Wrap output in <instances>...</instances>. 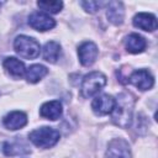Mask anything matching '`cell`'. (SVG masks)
<instances>
[{
    "label": "cell",
    "mask_w": 158,
    "mask_h": 158,
    "mask_svg": "<svg viewBox=\"0 0 158 158\" xmlns=\"http://www.w3.org/2000/svg\"><path fill=\"white\" fill-rule=\"evenodd\" d=\"M133 106H135V98L130 93L118 94L117 99L115 100L114 110L111 112L112 114L111 118L114 123L122 128H127L132 121Z\"/></svg>",
    "instance_id": "6da1fadb"
},
{
    "label": "cell",
    "mask_w": 158,
    "mask_h": 158,
    "mask_svg": "<svg viewBox=\"0 0 158 158\" xmlns=\"http://www.w3.org/2000/svg\"><path fill=\"white\" fill-rule=\"evenodd\" d=\"M30 141L40 148H49L59 141V132L53 127H41L28 135Z\"/></svg>",
    "instance_id": "7a4b0ae2"
},
{
    "label": "cell",
    "mask_w": 158,
    "mask_h": 158,
    "mask_svg": "<svg viewBox=\"0 0 158 158\" xmlns=\"http://www.w3.org/2000/svg\"><path fill=\"white\" fill-rule=\"evenodd\" d=\"M106 85V77L101 72H91L86 74L81 81L80 91L84 98H91L96 95Z\"/></svg>",
    "instance_id": "3957f363"
},
{
    "label": "cell",
    "mask_w": 158,
    "mask_h": 158,
    "mask_svg": "<svg viewBox=\"0 0 158 158\" xmlns=\"http://www.w3.org/2000/svg\"><path fill=\"white\" fill-rule=\"evenodd\" d=\"M14 47H15V51L17 54H20L21 57L27 58V59H32V58L38 57L40 51H41L40 43L35 38L25 36V35L17 36L15 38Z\"/></svg>",
    "instance_id": "277c9868"
},
{
    "label": "cell",
    "mask_w": 158,
    "mask_h": 158,
    "mask_svg": "<svg viewBox=\"0 0 158 158\" xmlns=\"http://www.w3.org/2000/svg\"><path fill=\"white\" fill-rule=\"evenodd\" d=\"M28 25L37 31H48L56 26V21L46 12L35 11L28 16Z\"/></svg>",
    "instance_id": "5b68a950"
},
{
    "label": "cell",
    "mask_w": 158,
    "mask_h": 158,
    "mask_svg": "<svg viewBox=\"0 0 158 158\" xmlns=\"http://www.w3.org/2000/svg\"><path fill=\"white\" fill-rule=\"evenodd\" d=\"M105 158H131L128 143L122 138L112 139L107 146Z\"/></svg>",
    "instance_id": "8992f818"
},
{
    "label": "cell",
    "mask_w": 158,
    "mask_h": 158,
    "mask_svg": "<svg viewBox=\"0 0 158 158\" xmlns=\"http://www.w3.org/2000/svg\"><path fill=\"white\" fill-rule=\"evenodd\" d=\"M128 81L139 90H149L154 84L153 75L146 69H138L132 72Z\"/></svg>",
    "instance_id": "52a82bcc"
},
{
    "label": "cell",
    "mask_w": 158,
    "mask_h": 158,
    "mask_svg": "<svg viewBox=\"0 0 158 158\" xmlns=\"http://www.w3.org/2000/svg\"><path fill=\"white\" fill-rule=\"evenodd\" d=\"M98 54H99V49L96 47L95 43L88 41V42H84L79 46L78 48V56H79V60L80 63L84 65V67H89L91 65L96 58H98Z\"/></svg>",
    "instance_id": "ba28073f"
},
{
    "label": "cell",
    "mask_w": 158,
    "mask_h": 158,
    "mask_svg": "<svg viewBox=\"0 0 158 158\" xmlns=\"http://www.w3.org/2000/svg\"><path fill=\"white\" fill-rule=\"evenodd\" d=\"M115 106V99L111 95L102 94L96 96L91 102V109L96 115H107L111 114Z\"/></svg>",
    "instance_id": "9c48e42d"
},
{
    "label": "cell",
    "mask_w": 158,
    "mask_h": 158,
    "mask_svg": "<svg viewBox=\"0 0 158 158\" xmlns=\"http://www.w3.org/2000/svg\"><path fill=\"white\" fill-rule=\"evenodd\" d=\"M62 102L58 100H52L44 102L40 109V115L47 120H57L62 115Z\"/></svg>",
    "instance_id": "30bf717a"
},
{
    "label": "cell",
    "mask_w": 158,
    "mask_h": 158,
    "mask_svg": "<svg viewBox=\"0 0 158 158\" xmlns=\"http://www.w3.org/2000/svg\"><path fill=\"white\" fill-rule=\"evenodd\" d=\"M27 123V116L22 111H12L4 117V125L9 130H20Z\"/></svg>",
    "instance_id": "8fae6325"
},
{
    "label": "cell",
    "mask_w": 158,
    "mask_h": 158,
    "mask_svg": "<svg viewBox=\"0 0 158 158\" xmlns=\"http://www.w3.org/2000/svg\"><path fill=\"white\" fill-rule=\"evenodd\" d=\"M133 25L143 31H154L157 28V19L148 12H139L133 17Z\"/></svg>",
    "instance_id": "7c38bea8"
},
{
    "label": "cell",
    "mask_w": 158,
    "mask_h": 158,
    "mask_svg": "<svg viewBox=\"0 0 158 158\" xmlns=\"http://www.w3.org/2000/svg\"><path fill=\"white\" fill-rule=\"evenodd\" d=\"M106 16L109 21L114 25H121L123 22L125 17V10L123 5L120 1H110L107 2V10H106Z\"/></svg>",
    "instance_id": "4fadbf2b"
},
{
    "label": "cell",
    "mask_w": 158,
    "mask_h": 158,
    "mask_svg": "<svg viewBox=\"0 0 158 158\" xmlns=\"http://www.w3.org/2000/svg\"><path fill=\"white\" fill-rule=\"evenodd\" d=\"M125 46L130 53H141L146 48L147 42L138 33H130L125 38Z\"/></svg>",
    "instance_id": "5bb4252c"
},
{
    "label": "cell",
    "mask_w": 158,
    "mask_h": 158,
    "mask_svg": "<svg viewBox=\"0 0 158 158\" xmlns=\"http://www.w3.org/2000/svg\"><path fill=\"white\" fill-rule=\"evenodd\" d=\"M2 65L6 69V72L9 74H11L12 77H15V78H21L26 73L25 64L21 60H19L17 58H15V57L6 58L4 60V63H2Z\"/></svg>",
    "instance_id": "9a60e30c"
},
{
    "label": "cell",
    "mask_w": 158,
    "mask_h": 158,
    "mask_svg": "<svg viewBox=\"0 0 158 158\" xmlns=\"http://www.w3.org/2000/svg\"><path fill=\"white\" fill-rule=\"evenodd\" d=\"M60 56V46L59 43L51 41L47 42L43 47V58L49 63H56Z\"/></svg>",
    "instance_id": "2e32d148"
},
{
    "label": "cell",
    "mask_w": 158,
    "mask_h": 158,
    "mask_svg": "<svg viewBox=\"0 0 158 158\" xmlns=\"http://www.w3.org/2000/svg\"><path fill=\"white\" fill-rule=\"evenodd\" d=\"M48 69L42 64H33L28 69H26V79L28 83H37L40 81L46 74Z\"/></svg>",
    "instance_id": "e0dca14e"
},
{
    "label": "cell",
    "mask_w": 158,
    "mask_h": 158,
    "mask_svg": "<svg viewBox=\"0 0 158 158\" xmlns=\"http://www.w3.org/2000/svg\"><path fill=\"white\" fill-rule=\"evenodd\" d=\"M37 6L46 12L56 14V12H59L62 10L63 2L62 1H38Z\"/></svg>",
    "instance_id": "ac0fdd59"
},
{
    "label": "cell",
    "mask_w": 158,
    "mask_h": 158,
    "mask_svg": "<svg viewBox=\"0 0 158 158\" xmlns=\"http://www.w3.org/2000/svg\"><path fill=\"white\" fill-rule=\"evenodd\" d=\"M80 5L84 7V10H86L88 12H96L102 5H105L102 1H81Z\"/></svg>",
    "instance_id": "d6986e66"
},
{
    "label": "cell",
    "mask_w": 158,
    "mask_h": 158,
    "mask_svg": "<svg viewBox=\"0 0 158 158\" xmlns=\"http://www.w3.org/2000/svg\"><path fill=\"white\" fill-rule=\"evenodd\" d=\"M2 4H4V1H1V2H0V6H1V5H2Z\"/></svg>",
    "instance_id": "ffe728a7"
}]
</instances>
